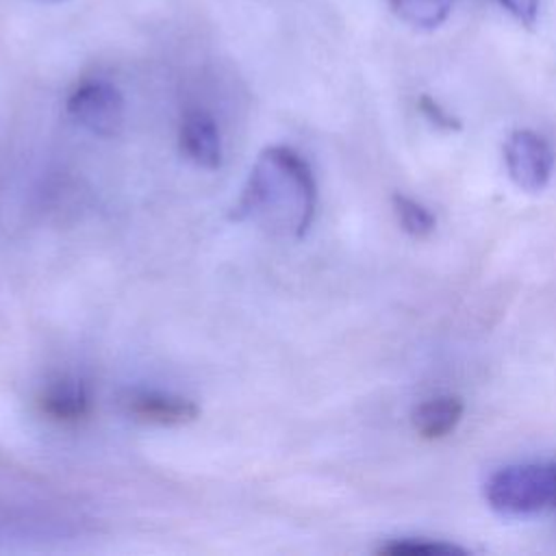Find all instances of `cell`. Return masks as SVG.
I'll list each match as a JSON object with an SVG mask.
<instances>
[{"label":"cell","instance_id":"obj_2","mask_svg":"<svg viewBox=\"0 0 556 556\" xmlns=\"http://www.w3.org/2000/svg\"><path fill=\"white\" fill-rule=\"evenodd\" d=\"M489 508L506 519L556 513V463L506 465L484 482Z\"/></svg>","mask_w":556,"mask_h":556},{"label":"cell","instance_id":"obj_8","mask_svg":"<svg viewBox=\"0 0 556 556\" xmlns=\"http://www.w3.org/2000/svg\"><path fill=\"white\" fill-rule=\"evenodd\" d=\"M465 404L458 395H437L413 410V428L419 437L434 441L447 437L463 419Z\"/></svg>","mask_w":556,"mask_h":556},{"label":"cell","instance_id":"obj_11","mask_svg":"<svg viewBox=\"0 0 556 556\" xmlns=\"http://www.w3.org/2000/svg\"><path fill=\"white\" fill-rule=\"evenodd\" d=\"M378 554L384 556H437V554H465L463 547L445 541L430 539H393L378 547Z\"/></svg>","mask_w":556,"mask_h":556},{"label":"cell","instance_id":"obj_10","mask_svg":"<svg viewBox=\"0 0 556 556\" xmlns=\"http://www.w3.org/2000/svg\"><path fill=\"white\" fill-rule=\"evenodd\" d=\"M391 202H393V213L404 232H408L410 237H417V239L434 232L437 219L421 202H417L404 193H393Z\"/></svg>","mask_w":556,"mask_h":556},{"label":"cell","instance_id":"obj_3","mask_svg":"<svg viewBox=\"0 0 556 556\" xmlns=\"http://www.w3.org/2000/svg\"><path fill=\"white\" fill-rule=\"evenodd\" d=\"M65 109L74 122L100 137H115L124 126V98L106 80H85L72 89Z\"/></svg>","mask_w":556,"mask_h":556},{"label":"cell","instance_id":"obj_1","mask_svg":"<svg viewBox=\"0 0 556 556\" xmlns=\"http://www.w3.org/2000/svg\"><path fill=\"white\" fill-rule=\"evenodd\" d=\"M315 208L317 182L306 159L289 146H271L252 167L230 217L287 226L300 239L311 228Z\"/></svg>","mask_w":556,"mask_h":556},{"label":"cell","instance_id":"obj_9","mask_svg":"<svg viewBox=\"0 0 556 556\" xmlns=\"http://www.w3.org/2000/svg\"><path fill=\"white\" fill-rule=\"evenodd\" d=\"M391 7L393 13L408 26L432 30L447 20L454 0H391Z\"/></svg>","mask_w":556,"mask_h":556},{"label":"cell","instance_id":"obj_14","mask_svg":"<svg viewBox=\"0 0 556 556\" xmlns=\"http://www.w3.org/2000/svg\"><path fill=\"white\" fill-rule=\"evenodd\" d=\"M46 2H63V0H46Z\"/></svg>","mask_w":556,"mask_h":556},{"label":"cell","instance_id":"obj_12","mask_svg":"<svg viewBox=\"0 0 556 556\" xmlns=\"http://www.w3.org/2000/svg\"><path fill=\"white\" fill-rule=\"evenodd\" d=\"M419 111L424 113V117L428 122H432L437 128H443V130H460V122L450 115L434 98L430 96H421L419 98Z\"/></svg>","mask_w":556,"mask_h":556},{"label":"cell","instance_id":"obj_6","mask_svg":"<svg viewBox=\"0 0 556 556\" xmlns=\"http://www.w3.org/2000/svg\"><path fill=\"white\" fill-rule=\"evenodd\" d=\"M180 152L204 169H217L222 165L224 148L219 126L204 109L185 111L178 126Z\"/></svg>","mask_w":556,"mask_h":556},{"label":"cell","instance_id":"obj_7","mask_svg":"<svg viewBox=\"0 0 556 556\" xmlns=\"http://www.w3.org/2000/svg\"><path fill=\"white\" fill-rule=\"evenodd\" d=\"M41 415L56 424H80L91 415L93 400L85 380L76 376H61L46 384L37 395Z\"/></svg>","mask_w":556,"mask_h":556},{"label":"cell","instance_id":"obj_13","mask_svg":"<svg viewBox=\"0 0 556 556\" xmlns=\"http://www.w3.org/2000/svg\"><path fill=\"white\" fill-rule=\"evenodd\" d=\"M517 24L532 30L539 20V0H497Z\"/></svg>","mask_w":556,"mask_h":556},{"label":"cell","instance_id":"obj_4","mask_svg":"<svg viewBox=\"0 0 556 556\" xmlns=\"http://www.w3.org/2000/svg\"><path fill=\"white\" fill-rule=\"evenodd\" d=\"M504 165L510 180L526 193L543 191L554 172V152L534 130L519 128L504 141Z\"/></svg>","mask_w":556,"mask_h":556},{"label":"cell","instance_id":"obj_5","mask_svg":"<svg viewBox=\"0 0 556 556\" xmlns=\"http://www.w3.org/2000/svg\"><path fill=\"white\" fill-rule=\"evenodd\" d=\"M117 402L132 419L156 426H180L193 421L200 413L191 400L159 389H128Z\"/></svg>","mask_w":556,"mask_h":556}]
</instances>
